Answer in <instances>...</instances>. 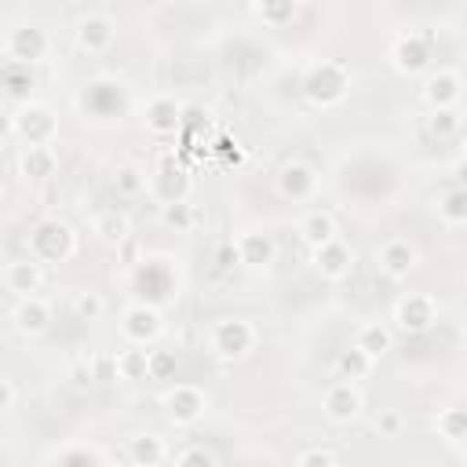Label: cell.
<instances>
[{"label":"cell","mask_w":467,"mask_h":467,"mask_svg":"<svg viewBox=\"0 0 467 467\" xmlns=\"http://www.w3.org/2000/svg\"><path fill=\"white\" fill-rule=\"evenodd\" d=\"M347 91H350V69L339 58H321L303 73V95L317 109L339 106L347 99Z\"/></svg>","instance_id":"6da1fadb"},{"label":"cell","mask_w":467,"mask_h":467,"mask_svg":"<svg viewBox=\"0 0 467 467\" xmlns=\"http://www.w3.org/2000/svg\"><path fill=\"white\" fill-rule=\"evenodd\" d=\"M255 343H259V332H255V325L248 321V317H223V321H215L212 325V332H208V350H212V358H219V361H244L252 350H255Z\"/></svg>","instance_id":"7a4b0ae2"},{"label":"cell","mask_w":467,"mask_h":467,"mask_svg":"<svg viewBox=\"0 0 467 467\" xmlns=\"http://www.w3.org/2000/svg\"><path fill=\"white\" fill-rule=\"evenodd\" d=\"M11 120H15V139L26 142V150L29 146H51L58 139V117H55V109L47 102L26 99L11 113Z\"/></svg>","instance_id":"3957f363"},{"label":"cell","mask_w":467,"mask_h":467,"mask_svg":"<svg viewBox=\"0 0 467 467\" xmlns=\"http://www.w3.org/2000/svg\"><path fill=\"white\" fill-rule=\"evenodd\" d=\"M77 252V234L62 219H40L29 234V259L36 263H66Z\"/></svg>","instance_id":"277c9868"},{"label":"cell","mask_w":467,"mask_h":467,"mask_svg":"<svg viewBox=\"0 0 467 467\" xmlns=\"http://www.w3.org/2000/svg\"><path fill=\"white\" fill-rule=\"evenodd\" d=\"M161 405H164V412H168V420L175 427H193L208 412V394L201 387H193V383H175V387L164 390Z\"/></svg>","instance_id":"5b68a950"},{"label":"cell","mask_w":467,"mask_h":467,"mask_svg":"<svg viewBox=\"0 0 467 467\" xmlns=\"http://www.w3.org/2000/svg\"><path fill=\"white\" fill-rule=\"evenodd\" d=\"M394 321H398V328H401L405 336H423V332H431L434 321H438V303H434V296H427V292H409V296H401V299L394 303Z\"/></svg>","instance_id":"8992f818"},{"label":"cell","mask_w":467,"mask_h":467,"mask_svg":"<svg viewBox=\"0 0 467 467\" xmlns=\"http://www.w3.org/2000/svg\"><path fill=\"white\" fill-rule=\"evenodd\" d=\"M434 58V44L427 33H405L394 40L390 47V66L401 73V77H420Z\"/></svg>","instance_id":"52a82bcc"},{"label":"cell","mask_w":467,"mask_h":467,"mask_svg":"<svg viewBox=\"0 0 467 467\" xmlns=\"http://www.w3.org/2000/svg\"><path fill=\"white\" fill-rule=\"evenodd\" d=\"M73 40H77L80 51H88V55H102V51H109L113 40H117V22H113L106 11H88V15L77 18V26H73Z\"/></svg>","instance_id":"ba28073f"},{"label":"cell","mask_w":467,"mask_h":467,"mask_svg":"<svg viewBox=\"0 0 467 467\" xmlns=\"http://www.w3.org/2000/svg\"><path fill=\"white\" fill-rule=\"evenodd\" d=\"M120 332H124V339L131 347H146L164 332V317H161V310L153 303H131L120 314Z\"/></svg>","instance_id":"9c48e42d"},{"label":"cell","mask_w":467,"mask_h":467,"mask_svg":"<svg viewBox=\"0 0 467 467\" xmlns=\"http://www.w3.org/2000/svg\"><path fill=\"white\" fill-rule=\"evenodd\" d=\"M321 412H325L332 423H354V420L365 412V394L358 390V383L336 379V383L325 387V394H321Z\"/></svg>","instance_id":"30bf717a"},{"label":"cell","mask_w":467,"mask_h":467,"mask_svg":"<svg viewBox=\"0 0 467 467\" xmlns=\"http://www.w3.org/2000/svg\"><path fill=\"white\" fill-rule=\"evenodd\" d=\"M47 47H51V40H47V33H44L36 22H22V26H15V29L7 33V55H11V62H18V66L44 62V58H47Z\"/></svg>","instance_id":"8fae6325"},{"label":"cell","mask_w":467,"mask_h":467,"mask_svg":"<svg viewBox=\"0 0 467 467\" xmlns=\"http://www.w3.org/2000/svg\"><path fill=\"white\" fill-rule=\"evenodd\" d=\"M230 244H234L237 263L248 266V270H266V266L277 259V241H274V234H266V230H244V234H237Z\"/></svg>","instance_id":"7c38bea8"},{"label":"cell","mask_w":467,"mask_h":467,"mask_svg":"<svg viewBox=\"0 0 467 467\" xmlns=\"http://www.w3.org/2000/svg\"><path fill=\"white\" fill-rule=\"evenodd\" d=\"M416 244L412 241H405V237H390V241H383L379 244V252H376V266H379V274L387 277V281H405L412 270H416Z\"/></svg>","instance_id":"4fadbf2b"},{"label":"cell","mask_w":467,"mask_h":467,"mask_svg":"<svg viewBox=\"0 0 467 467\" xmlns=\"http://www.w3.org/2000/svg\"><path fill=\"white\" fill-rule=\"evenodd\" d=\"M142 128H146L150 135H157V139L175 135V131L182 128V106H179L171 95H153V99H146V106H142Z\"/></svg>","instance_id":"5bb4252c"},{"label":"cell","mask_w":467,"mask_h":467,"mask_svg":"<svg viewBox=\"0 0 467 467\" xmlns=\"http://www.w3.org/2000/svg\"><path fill=\"white\" fill-rule=\"evenodd\" d=\"M310 263H314V270H317L325 281H347V277L354 274V248L336 237V241L314 248V252H310Z\"/></svg>","instance_id":"9a60e30c"},{"label":"cell","mask_w":467,"mask_h":467,"mask_svg":"<svg viewBox=\"0 0 467 467\" xmlns=\"http://www.w3.org/2000/svg\"><path fill=\"white\" fill-rule=\"evenodd\" d=\"M423 102L431 109H456L460 99H463V77L456 69H434L427 80H423Z\"/></svg>","instance_id":"2e32d148"},{"label":"cell","mask_w":467,"mask_h":467,"mask_svg":"<svg viewBox=\"0 0 467 467\" xmlns=\"http://www.w3.org/2000/svg\"><path fill=\"white\" fill-rule=\"evenodd\" d=\"M277 193L285 201H310L317 193V171L303 161H288L281 171H277Z\"/></svg>","instance_id":"e0dca14e"},{"label":"cell","mask_w":467,"mask_h":467,"mask_svg":"<svg viewBox=\"0 0 467 467\" xmlns=\"http://www.w3.org/2000/svg\"><path fill=\"white\" fill-rule=\"evenodd\" d=\"M11 317H15L18 336H26V339H36V336L51 332V321H55L51 306H47L40 296H26V299H18V306H15Z\"/></svg>","instance_id":"ac0fdd59"},{"label":"cell","mask_w":467,"mask_h":467,"mask_svg":"<svg viewBox=\"0 0 467 467\" xmlns=\"http://www.w3.org/2000/svg\"><path fill=\"white\" fill-rule=\"evenodd\" d=\"M4 285H7V292H15L18 299H26V296H33V292H40V285H44V266L36 263V259H11L7 266H4Z\"/></svg>","instance_id":"d6986e66"},{"label":"cell","mask_w":467,"mask_h":467,"mask_svg":"<svg viewBox=\"0 0 467 467\" xmlns=\"http://www.w3.org/2000/svg\"><path fill=\"white\" fill-rule=\"evenodd\" d=\"M58 171V157L51 146H29L18 153V175L26 182H47Z\"/></svg>","instance_id":"ffe728a7"},{"label":"cell","mask_w":467,"mask_h":467,"mask_svg":"<svg viewBox=\"0 0 467 467\" xmlns=\"http://www.w3.org/2000/svg\"><path fill=\"white\" fill-rule=\"evenodd\" d=\"M354 347L376 365L379 358H387V354L394 350V332H390L383 321H365V325L358 328V336H354Z\"/></svg>","instance_id":"44dd1931"},{"label":"cell","mask_w":467,"mask_h":467,"mask_svg":"<svg viewBox=\"0 0 467 467\" xmlns=\"http://www.w3.org/2000/svg\"><path fill=\"white\" fill-rule=\"evenodd\" d=\"M299 237H303V244L310 252L321 248V244H328V241H336V219H332V212H325V208L306 212L299 219Z\"/></svg>","instance_id":"7402d4cb"},{"label":"cell","mask_w":467,"mask_h":467,"mask_svg":"<svg viewBox=\"0 0 467 467\" xmlns=\"http://www.w3.org/2000/svg\"><path fill=\"white\" fill-rule=\"evenodd\" d=\"M91 234H95L102 244L120 248V244L131 237V223H128V215H124V212L106 208V212H99V215L91 219Z\"/></svg>","instance_id":"603a6c76"},{"label":"cell","mask_w":467,"mask_h":467,"mask_svg":"<svg viewBox=\"0 0 467 467\" xmlns=\"http://www.w3.org/2000/svg\"><path fill=\"white\" fill-rule=\"evenodd\" d=\"M434 431H438V438H441L445 445L460 449V445L467 441V412H463L460 405L438 409V412H434Z\"/></svg>","instance_id":"cb8c5ba5"},{"label":"cell","mask_w":467,"mask_h":467,"mask_svg":"<svg viewBox=\"0 0 467 467\" xmlns=\"http://www.w3.org/2000/svg\"><path fill=\"white\" fill-rule=\"evenodd\" d=\"M164 441H161V434H131L128 438V460L135 463V467H157L161 460H164Z\"/></svg>","instance_id":"d4e9b609"},{"label":"cell","mask_w":467,"mask_h":467,"mask_svg":"<svg viewBox=\"0 0 467 467\" xmlns=\"http://www.w3.org/2000/svg\"><path fill=\"white\" fill-rule=\"evenodd\" d=\"M146 347H124V350H117V358H113V372H117V379H124V383H139V379H146Z\"/></svg>","instance_id":"484cf974"},{"label":"cell","mask_w":467,"mask_h":467,"mask_svg":"<svg viewBox=\"0 0 467 467\" xmlns=\"http://www.w3.org/2000/svg\"><path fill=\"white\" fill-rule=\"evenodd\" d=\"M252 15L263 18V26L281 29L299 15V4L296 0H263V4H252Z\"/></svg>","instance_id":"4316f807"},{"label":"cell","mask_w":467,"mask_h":467,"mask_svg":"<svg viewBox=\"0 0 467 467\" xmlns=\"http://www.w3.org/2000/svg\"><path fill=\"white\" fill-rule=\"evenodd\" d=\"M438 219L445 226H463L467 223V190L463 186H452L438 197Z\"/></svg>","instance_id":"83f0119b"},{"label":"cell","mask_w":467,"mask_h":467,"mask_svg":"<svg viewBox=\"0 0 467 467\" xmlns=\"http://www.w3.org/2000/svg\"><path fill=\"white\" fill-rule=\"evenodd\" d=\"M368 372H372V361H368L358 347L339 350V358H336V379H343V383H358V379H365Z\"/></svg>","instance_id":"f1b7e54d"},{"label":"cell","mask_w":467,"mask_h":467,"mask_svg":"<svg viewBox=\"0 0 467 467\" xmlns=\"http://www.w3.org/2000/svg\"><path fill=\"white\" fill-rule=\"evenodd\" d=\"M113 190H117L120 197H139V193L150 190V175H146L139 164H120V168L113 171Z\"/></svg>","instance_id":"f546056e"},{"label":"cell","mask_w":467,"mask_h":467,"mask_svg":"<svg viewBox=\"0 0 467 467\" xmlns=\"http://www.w3.org/2000/svg\"><path fill=\"white\" fill-rule=\"evenodd\" d=\"M175 372H179V358H175V350H168V347H153V350L146 354V379L168 383V379H175Z\"/></svg>","instance_id":"4dcf8cb0"},{"label":"cell","mask_w":467,"mask_h":467,"mask_svg":"<svg viewBox=\"0 0 467 467\" xmlns=\"http://www.w3.org/2000/svg\"><path fill=\"white\" fill-rule=\"evenodd\" d=\"M69 310H73V317H77V321H99V317L106 314V303H102V296H99V292L80 288V292H73Z\"/></svg>","instance_id":"1f68e13d"},{"label":"cell","mask_w":467,"mask_h":467,"mask_svg":"<svg viewBox=\"0 0 467 467\" xmlns=\"http://www.w3.org/2000/svg\"><path fill=\"white\" fill-rule=\"evenodd\" d=\"M0 84H4V91H7V95L22 99V95H29V88H33V73H29V66L7 62V66L0 69Z\"/></svg>","instance_id":"d6a6232c"},{"label":"cell","mask_w":467,"mask_h":467,"mask_svg":"<svg viewBox=\"0 0 467 467\" xmlns=\"http://www.w3.org/2000/svg\"><path fill=\"white\" fill-rule=\"evenodd\" d=\"M427 131H431L434 139H449V135H456V131H460V109H431V117H427Z\"/></svg>","instance_id":"836d02e7"},{"label":"cell","mask_w":467,"mask_h":467,"mask_svg":"<svg viewBox=\"0 0 467 467\" xmlns=\"http://www.w3.org/2000/svg\"><path fill=\"white\" fill-rule=\"evenodd\" d=\"M372 431H376L379 438H398V434L405 431V416H401L398 409H379V412L372 416Z\"/></svg>","instance_id":"e575fe53"},{"label":"cell","mask_w":467,"mask_h":467,"mask_svg":"<svg viewBox=\"0 0 467 467\" xmlns=\"http://www.w3.org/2000/svg\"><path fill=\"white\" fill-rule=\"evenodd\" d=\"M161 215L171 230H190L193 226V204L190 201H171V204L161 208Z\"/></svg>","instance_id":"d590c367"},{"label":"cell","mask_w":467,"mask_h":467,"mask_svg":"<svg viewBox=\"0 0 467 467\" xmlns=\"http://www.w3.org/2000/svg\"><path fill=\"white\" fill-rule=\"evenodd\" d=\"M66 379H69L73 390H91V383H95V365H91L88 358H77V361H69Z\"/></svg>","instance_id":"8d00e7d4"},{"label":"cell","mask_w":467,"mask_h":467,"mask_svg":"<svg viewBox=\"0 0 467 467\" xmlns=\"http://www.w3.org/2000/svg\"><path fill=\"white\" fill-rule=\"evenodd\" d=\"M175 467H219V463H215L212 449H204V445H190V449H182V452L175 456Z\"/></svg>","instance_id":"74e56055"},{"label":"cell","mask_w":467,"mask_h":467,"mask_svg":"<svg viewBox=\"0 0 467 467\" xmlns=\"http://www.w3.org/2000/svg\"><path fill=\"white\" fill-rule=\"evenodd\" d=\"M296 467H339V463H336V456H332L328 449L314 445V449H303V452L296 456Z\"/></svg>","instance_id":"f35d334b"},{"label":"cell","mask_w":467,"mask_h":467,"mask_svg":"<svg viewBox=\"0 0 467 467\" xmlns=\"http://www.w3.org/2000/svg\"><path fill=\"white\" fill-rule=\"evenodd\" d=\"M15 405V387H11V379H0V412H7Z\"/></svg>","instance_id":"ab89813d"},{"label":"cell","mask_w":467,"mask_h":467,"mask_svg":"<svg viewBox=\"0 0 467 467\" xmlns=\"http://www.w3.org/2000/svg\"><path fill=\"white\" fill-rule=\"evenodd\" d=\"M7 139H15V120L7 109H0V142H7Z\"/></svg>","instance_id":"60d3db41"},{"label":"cell","mask_w":467,"mask_h":467,"mask_svg":"<svg viewBox=\"0 0 467 467\" xmlns=\"http://www.w3.org/2000/svg\"><path fill=\"white\" fill-rule=\"evenodd\" d=\"M117 252H120V255H124L128 263H135V252H139V244H135V237H128V241H124V244H120Z\"/></svg>","instance_id":"b9f144b4"},{"label":"cell","mask_w":467,"mask_h":467,"mask_svg":"<svg viewBox=\"0 0 467 467\" xmlns=\"http://www.w3.org/2000/svg\"><path fill=\"white\" fill-rule=\"evenodd\" d=\"M219 259H223V266H234V263H237V255H234V244H223V248H219Z\"/></svg>","instance_id":"7bdbcfd3"},{"label":"cell","mask_w":467,"mask_h":467,"mask_svg":"<svg viewBox=\"0 0 467 467\" xmlns=\"http://www.w3.org/2000/svg\"><path fill=\"white\" fill-rule=\"evenodd\" d=\"M109 467H135V463H131V460H128V456H124V460H113V463H109Z\"/></svg>","instance_id":"ee69618b"},{"label":"cell","mask_w":467,"mask_h":467,"mask_svg":"<svg viewBox=\"0 0 467 467\" xmlns=\"http://www.w3.org/2000/svg\"><path fill=\"white\" fill-rule=\"evenodd\" d=\"M0 197H4V182H0Z\"/></svg>","instance_id":"f6af8a7d"},{"label":"cell","mask_w":467,"mask_h":467,"mask_svg":"<svg viewBox=\"0 0 467 467\" xmlns=\"http://www.w3.org/2000/svg\"><path fill=\"white\" fill-rule=\"evenodd\" d=\"M405 467H416V463H405Z\"/></svg>","instance_id":"bcb514c9"}]
</instances>
